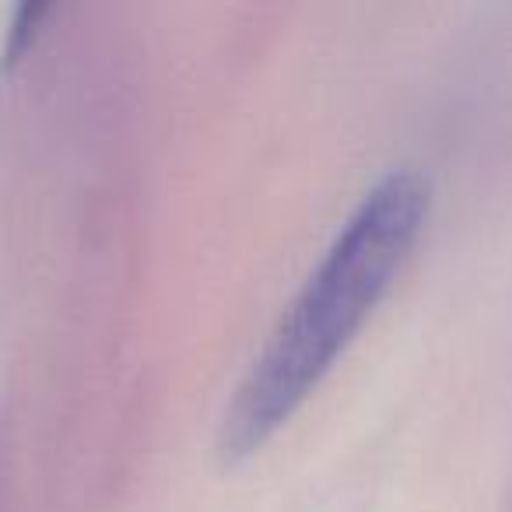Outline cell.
Returning a JSON list of instances; mask_svg holds the SVG:
<instances>
[{
    "mask_svg": "<svg viewBox=\"0 0 512 512\" xmlns=\"http://www.w3.org/2000/svg\"><path fill=\"white\" fill-rule=\"evenodd\" d=\"M425 214L428 179L411 165L390 169L358 200L235 386L218 425L225 460L249 456L292 418L386 292Z\"/></svg>",
    "mask_w": 512,
    "mask_h": 512,
    "instance_id": "1",
    "label": "cell"
},
{
    "mask_svg": "<svg viewBox=\"0 0 512 512\" xmlns=\"http://www.w3.org/2000/svg\"><path fill=\"white\" fill-rule=\"evenodd\" d=\"M46 15V4H22L15 15V22H11V32H8V60H15L18 53H22V46L29 43V36L36 32L39 18Z\"/></svg>",
    "mask_w": 512,
    "mask_h": 512,
    "instance_id": "2",
    "label": "cell"
}]
</instances>
